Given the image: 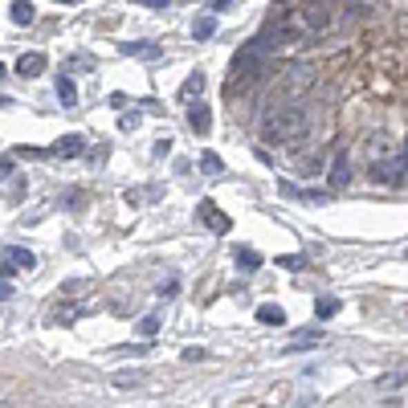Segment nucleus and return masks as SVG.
Instances as JSON below:
<instances>
[{"mask_svg": "<svg viewBox=\"0 0 408 408\" xmlns=\"http://www.w3.org/2000/svg\"><path fill=\"white\" fill-rule=\"evenodd\" d=\"M307 127H311V115L302 106H270L258 119V135H262V143H270V147H286V143L302 139Z\"/></svg>", "mask_w": 408, "mask_h": 408, "instance_id": "f257e3e1", "label": "nucleus"}, {"mask_svg": "<svg viewBox=\"0 0 408 408\" xmlns=\"http://www.w3.org/2000/svg\"><path fill=\"white\" fill-rule=\"evenodd\" d=\"M371 180L384 184V188H400L408 184V159L405 151H388V155H371Z\"/></svg>", "mask_w": 408, "mask_h": 408, "instance_id": "f03ea898", "label": "nucleus"}, {"mask_svg": "<svg viewBox=\"0 0 408 408\" xmlns=\"http://www.w3.org/2000/svg\"><path fill=\"white\" fill-rule=\"evenodd\" d=\"M311 86H315V70H311L307 61H298V66H286V78H282V94L298 98V94L311 90Z\"/></svg>", "mask_w": 408, "mask_h": 408, "instance_id": "7ed1b4c3", "label": "nucleus"}, {"mask_svg": "<svg viewBox=\"0 0 408 408\" xmlns=\"http://www.w3.org/2000/svg\"><path fill=\"white\" fill-rule=\"evenodd\" d=\"M196 217H200V225L213 229V233H229V229H233V221H229L213 200H200V204H196Z\"/></svg>", "mask_w": 408, "mask_h": 408, "instance_id": "20e7f679", "label": "nucleus"}, {"mask_svg": "<svg viewBox=\"0 0 408 408\" xmlns=\"http://www.w3.org/2000/svg\"><path fill=\"white\" fill-rule=\"evenodd\" d=\"M188 127H192L196 135H208V127H213V110H208L200 98H192V106H188Z\"/></svg>", "mask_w": 408, "mask_h": 408, "instance_id": "39448f33", "label": "nucleus"}, {"mask_svg": "<svg viewBox=\"0 0 408 408\" xmlns=\"http://www.w3.org/2000/svg\"><path fill=\"white\" fill-rule=\"evenodd\" d=\"M351 184V155L347 151H335V164H331V188H347Z\"/></svg>", "mask_w": 408, "mask_h": 408, "instance_id": "423d86ee", "label": "nucleus"}, {"mask_svg": "<svg viewBox=\"0 0 408 408\" xmlns=\"http://www.w3.org/2000/svg\"><path fill=\"white\" fill-rule=\"evenodd\" d=\"M46 53H21L17 57V74L21 78H37V74H46Z\"/></svg>", "mask_w": 408, "mask_h": 408, "instance_id": "0eeeda50", "label": "nucleus"}, {"mask_svg": "<svg viewBox=\"0 0 408 408\" xmlns=\"http://www.w3.org/2000/svg\"><path fill=\"white\" fill-rule=\"evenodd\" d=\"M119 53L139 57V61H155V57H159V46H155V41H119Z\"/></svg>", "mask_w": 408, "mask_h": 408, "instance_id": "6e6552de", "label": "nucleus"}, {"mask_svg": "<svg viewBox=\"0 0 408 408\" xmlns=\"http://www.w3.org/2000/svg\"><path fill=\"white\" fill-rule=\"evenodd\" d=\"M278 192L282 196H290V200H311V204H322L327 200V192H315V188H298V184H278Z\"/></svg>", "mask_w": 408, "mask_h": 408, "instance_id": "1a4fd4ad", "label": "nucleus"}, {"mask_svg": "<svg viewBox=\"0 0 408 408\" xmlns=\"http://www.w3.org/2000/svg\"><path fill=\"white\" fill-rule=\"evenodd\" d=\"M8 21H12V25H33V21H37V8H33L29 0H12V4H8Z\"/></svg>", "mask_w": 408, "mask_h": 408, "instance_id": "9d476101", "label": "nucleus"}, {"mask_svg": "<svg viewBox=\"0 0 408 408\" xmlns=\"http://www.w3.org/2000/svg\"><path fill=\"white\" fill-rule=\"evenodd\" d=\"M86 151V139L82 135H66L61 143H53V155H61V159H74V155H82Z\"/></svg>", "mask_w": 408, "mask_h": 408, "instance_id": "9b49d317", "label": "nucleus"}, {"mask_svg": "<svg viewBox=\"0 0 408 408\" xmlns=\"http://www.w3.org/2000/svg\"><path fill=\"white\" fill-rule=\"evenodd\" d=\"M233 258H237V266H241L245 273H253L258 266H262V253H258V249H249V245H237V253H233Z\"/></svg>", "mask_w": 408, "mask_h": 408, "instance_id": "f8f14e48", "label": "nucleus"}, {"mask_svg": "<svg viewBox=\"0 0 408 408\" xmlns=\"http://www.w3.org/2000/svg\"><path fill=\"white\" fill-rule=\"evenodd\" d=\"M57 98L61 106H78V86L70 82V74H57Z\"/></svg>", "mask_w": 408, "mask_h": 408, "instance_id": "ddd939ff", "label": "nucleus"}, {"mask_svg": "<svg viewBox=\"0 0 408 408\" xmlns=\"http://www.w3.org/2000/svg\"><path fill=\"white\" fill-rule=\"evenodd\" d=\"M200 94H204V74L196 70V74H192V78H188V82L180 86V98L188 102V98H200Z\"/></svg>", "mask_w": 408, "mask_h": 408, "instance_id": "4468645a", "label": "nucleus"}, {"mask_svg": "<svg viewBox=\"0 0 408 408\" xmlns=\"http://www.w3.org/2000/svg\"><path fill=\"white\" fill-rule=\"evenodd\" d=\"M8 262H12V266H21V270H33V266H37V258H33L29 249H21V245H12V249H8Z\"/></svg>", "mask_w": 408, "mask_h": 408, "instance_id": "2eb2a0df", "label": "nucleus"}, {"mask_svg": "<svg viewBox=\"0 0 408 408\" xmlns=\"http://www.w3.org/2000/svg\"><path fill=\"white\" fill-rule=\"evenodd\" d=\"M213 33H217V21H213V17H200V21L192 25V37H196V41H208Z\"/></svg>", "mask_w": 408, "mask_h": 408, "instance_id": "dca6fc26", "label": "nucleus"}, {"mask_svg": "<svg viewBox=\"0 0 408 408\" xmlns=\"http://www.w3.org/2000/svg\"><path fill=\"white\" fill-rule=\"evenodd\" d=\"M200 168H204V176H221V172H225V164H221L217 151H204V155H200Z\"/></svg>", "mask_w": 408, "mask_h": 408, "instance_id": "f3484780", "label": "nucleus"}, {"mask_svg": "<svg viewBox=\"0 0 408 408\" xmlns=\"http://www.w3.org/2000/svg\"><path fill=\"white\" fill-rule=\"evenodd\" d=\"M339 311H343V302H339V298H318V302H315V315L318 318H335Z\"/></svg>", "mask_w": 408, "mask_h": 408, "instance_id": "a211bd4d", "label": "nucleus"}, {"mask_svg": "<svg viewBox=\"0 0 408 408\" xmlns=\"http://www.w3.org/2000/svg\"><path fill=\"white\" fill-rule=\"evenodd\" d=\"M258 318H262L266 327H278V322H286V311H282V307H262Z\"/></svg>", "mask_w": 408, "mask_h": 408, "instance_id": "6ab92c4d", "label": "nucleus"}, {"mask_svg": "<svg viewBox=\"0 0 408 408\" xmlns=\"http://www.w3.org/2000/svg\"><path fill=\"white\" fill-rule=\"evenodd\" d=\"M143 339H155V331H159V318L155 315H147V318H139V327H135Z\"/></svg>", "mask_w": 408, "mask_h": 408, "instance_id": "aec40b11", "label": "nucleus"}, {"mask_svg": "<svg viewBox=\"0 0 408 408\" xmlns=\"http://www.w3.org/2000/svg\"><path fill=\"white\" fill-rule=\"evenodd\" d=\"M151 196L159 200V188H155V192H151V188H131V192H127V204H139V200H151Z\"/></svg>", "mask_w": 408, "mask_h": 408, "instance_id": "412c9836", "label": "nucleus"}, {"mask_svg": "<svg viewBox=\"0 0 408 408\" xmlns=\"http://www.w3.org/2000/svg\"><path fill=\"white\" fill-rule=\"evenodd\" d=\"M278 266H282V270H302V266H307V258H302V253H290V258L282 253V258H278Z\"/></svg>", "mask_w": 408, "mask_h": 408, "instance_id": "4be33fe9", "label": "nucleus"}, {"mask_svg": "<svg viewBox=\"0 0 408 408\" xmlns=\"http://www.w3.org/2000/svg\"><path fill=\"white\" fill-rule=\"evenodd\" d=\"M408 384V371H392V376H380V388H400Z\"/></svg>", "mask_w": 408, "mask_h": 408, "instance_id": "5701e85b", "label": "nucleus"}, {"mask_svg": "<svg viewBox=\"0 0 408 408\" xmlns=\"http://www.w3.org/2000/svg\"><path fill=\"white\" fill-rule=\"evenodd\" d=\"M119 127H123V131H135V127H139V115H135V110H131V115H119Z\"/></svg>", "mask_w": 408, "mask_h": 408, "instance_id": "b1692460", "label": "nucleus"}, {"mask_svg": "<svg viewBox=\"0 0 408 408\" xmlns=\"http://www.w3.org/2000/svg\"><path fill=\"white\" fill-rule=\"evenodd\" d=\"M12 273H17V270H12V262L4 258V262H0V278H12Z\"/></svg>", "mask_w": 408, "mask_h": 408, "instance_id": "393cba45", "label": "nucleus"}, {"mask_svg": "<svg viewBox=\"0 0 408 408\" xmlns=\"http://www.w3.org/2000/svg\"><path fill=\"white\" fill-rule=\"evenodd\" d=\"M8 294H12V286H8V282H4V278H0V302H4V298H8Z\"/></svg>", "mask_w": 408, "mask_h": 408, "instance_id": "a878e982", "label": "nucleus"}, {"mask_svg": "<svg viewBox=\"0 0 408 408\" xmlns=\"http://www.w3.org/2000/svg\"><path fill=\"white\" fill-rule=\"evenodd\" d=\"M8 172H12V164H8V159H0V180H8Z\"/></svg>", "mask_w": 408, "mask_h": 408, "instance_id": "bb28decb", "label": "nucleus"}, {"mask_svg": "<svg viewBox=\"0 0 408 408\" xmlns=\"http://www.w3.org/2000/svg\"><path fill=\"white\" fill-rule=\"evenodd\" d=\"M143 4H151V8H164V4H168V0H143Z\"/></svg>", "mask_w": 408, "mask_h": 408, "instance_id": "cd10ccee", "label": "nucleus"}, {"mask_svg": "<svg viewBox=\"0 0 408 408\" xmlns=\"http://www.w3.org/2000/svg\"><path fill=\"white\" fill-rule=\"evenodd\" d=\"M4 106H8V98H4V94H0V110H4Z\"/></svg>", "mask_w": 408, "mask_h": 408, "instance_id": "c85d7f7f", "label": "nucleus"}, {"mask_svg": "<svg viewBox=\"0 0 408 408\" xmlns=\"http://www.w3.org/2000/svg\"><path fill=\"white\" fill-rule=\"evenodd\" d=\"M57 4H82V0H57Z\"/></svg>", "mask_w": 408, "mask_h": 408, "instance_id": "c756f323", "label": "nucleus"}, {"mask_svg": "<svg viewBox=\"0 0 408 408\" xmlns=\"http://www.w3.org/2000/svg\"><path fill=\"white\" fill-rule=\"evenodd\" d=\"M405 159H408V143H405Z\"/></svg>", "mask_w": 408, "mask_h": 408, "instance_id": "7c9ffc66", "label": "nucleus"}, {"mask_svg": "<svg viewBox=\"0 0 408 408\" xmlns=\"http://www.w3.org/2000/svg\"><path fill=\"white\" fill-rule=\"evenodd\" d=\"M0 78H4V66H0Z\"/></svg>", "mask_w": 408, "mask_h": 408, "instance_id": "2f4dec72", "label": "nucleus"}, {"mask_svg": "<svg viewBox=\"0 0 408 408\" xmlns=\"http://www.w3.org/2000/svg\"><path fill=\"white\" fill-rule=\"evenodd\" d=\"M273 4H286V0H273Z\"/></svg>", "mask_w": 408, "mask_h": 408, "instance_id": "473e14b6", "label": "nucleus"}]
</instances>
